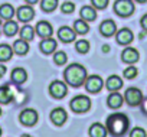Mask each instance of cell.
Here are the masks:
<instances>
[{"instance_id":"6da1fadb","label":"cell","mask_w":147,"mask_h":137,"mask_svg":"<svg viewBox=\"0 0 147 137\" xmlns=\"http://www.w3.org/2000/svg\"><path fill=\"white\" fill-rule=\"evenodd\" d=\"M63 77H65V81L72 85V87H80L87 80V71L85 68L80 63H72L69 65L65 72H63Z\"/></svg>"},{"instance_id":"7a4b0ae2","label":"cell","mask_w":147,"mask_h":137,"mask_svg":"<svg viewBox=\"0 0 147 137\" xmlns=\"http://www.w3.org/2000/svg\"><path fill=\"white\" fill-rule=\"evenodd\" d=\"M107 131H110L111 136L120 137L123 136L128 128V118L124 114H111L107 118Z\"/></svg>"},{"instance_id":"3957f363","label":"cell","mask_w":147,"mask_h":137,"mask_svg":"<svg viewBox=\"0 0 147 137\" xmlns=\"http://www.w3.org/2000/svg\"><path fill=\"white\" fill-rule=\"evenodd\" d=\"M91 108V100L87 95H77L71 101V110L75 113H85Z\"/></svg>"},{"instance_id":"277c9868","label":"cell","mask_w":147,"mask_h":137,"mask_svg":"<svg viewBox=\"0 0 147 137\" xmlns=\"http://www.w3.org/2000/svg\"><path fill=\"white\" fill-rule=\"evenodd\" d=\"M114 12L121 18L130 16L134 12V5L131 0H117L114 3Z\"/></svg>"},{"instance_id":"5b68a950","label":"cell","mask_w":147,"mask_h":137,"mask_svg":"<svg viewBox=\"0 0 147 137\" xmlns=\"http://www.w3.org/2000/svg\"><path fill=\"white\" fill-rule=\"evenodd\" d=\"M84 84H85L87 91H88V92H92V94L100 92L101 88H102V85H104L101 77H98V75H91V77H88Z\"/></svg>"},{"instance_id":"8992f818","label":"cell","mask_w":147,"mask_h":137,"mask_svg":"<svg viewBox=\"0 0 147 137\" xmlns=\"http://www.w3.org/2000/svg\"><path fill=\"white\" fill-rule=\"evenodd\" d=\"M49 92L53 98H63L68 92V87L62 81H53L49 85Z\"/></svg>"},{"instance_id":"52a82bcc","label":"cell","mask_w":147,"mask_h":137,"mask_svg":"<svg viewBox=\"0 0 147 137\" xmlns=\"http://www.w3.org/2000/svg\"><path fill=\"white\" fill-rule=\"evenodd\" d=\"M125 101L128 105H138L141 101H143V94L138 88H128L125 91V95H124Z\"/></svg>"},{"instance_id":"ba28073f","label":"cell","mask_w":147,"mask_h":137,"mask_svg":"<svg viewBox=\"0 0 147 137\" xmlns=\"http://www.w3.org/2000/svg\"><path fill=\"white\" fill-rule=\"evenodd\" d=\"M38 121V113L32 108H26L20 113V123L25 126H33Z\"/></svg>"},{"instance_id":"9c48e42d","label":"cell","mask_w":147,"mask_h":137,"mask_svg":"<svg viewBox=\"0 0 147 137\" xmlns=\"http://www.w3.org/2000/svg\"><path fill=\"white\" fill-rule=\"evenodd\" d=\"M18 15V19L23 23H28L29 20H32L35 18V10L30 7V6H20L16 12Z\"/></svg>"},{"instance_id":"30bf717a","label":"cell","mask_w":147,"mask_h":137,"mask_svg":"<svg viewBox=\"0 0 147 137\" xmlns=\"http://www.w3.org/2000/svg\"><path fill=\"white\" fill-rule=\"evenodd\" d=\"M66 118H68V114H66V111H65L63 108H61V107L52 110V113H51V120H52V123H53L55 126H62V124L66 121Z\"/></svg>"},{"instance_id":"8fae6325","label":"cell","mask_w":147,"mask_h":137,"mask_svg":"<svg viewBox=\"0 0 147 137\" xmlns=\"http://www.w3.org/2000/svg\"><path fill=\"white\" fill-rule=\"evenodd\" d=\"M58 36H59V39H61L62 42H65V43H69V42H72V40H75V32H74L71 28H68V26H62V28L58 30Z\"/></svg>"},{"instance_id":"7c38bea8","label":"cell","mask_w":147,"mask_h":137,"mask_svg":"<svg viewBox=\"0 0 147 137\" xmlns=\"http://www.w3.org/2000/svg\"><path fill=\"white\" fill-rule=\"evenodd\" d=\"M115 38H117V42H118L120 45H128V43L133 40V32H131L130 29L124 28V29H121V30L117 32Z\"/></svg>"},{"instance_id":"4fadbf2b","label":"cell","mask_w":147,"mask_h":137,"mask_svg":"<svg viewBox=\"0 0 147 137\" xmlns=\"http://www.w3.org/2000/svg\"><path fill=\"white\" fill-rule=\"evenodd\" d=\"M121 58H123V61L127 62V63H134V62L138 61L140 55H138V52H137L134 48H125V49L123 51V53H121Z\"/></svg>"},{"instance_id":"5bb4252c","label":"cell","mask_w":147,"mask_h":137,"mask_svg":"<svg viewBox=\"0 0 147 137\" xmlns=\"http://www.w3.org/2000/svg\"><path fill=\"white\" fill-rule=\"evenodd\" d=\"M36 33L39 36H42L43 39L45 38H51V35H52V26H51V23H48L45 20H40L36 25Z\"/></svg>"},{"instance_id":"9a60e30c","label":"cell","mask_w":147,"mask_h":137,"mask_svg":"<svg viewBox=\"0 0 147 137\" xmlns=\"http://www.w3.org/2000/svg\"><path fill=\"white\" fill-rule=\"evenodd\" d=\"M115 23L113 22V20H104L102 23H101V26H100V32L104 35V36H107V38H110V36H113L114 33H115Z\"/></svg>"},{"instance_id":"2e32d148","label":"cell","mask_w":147,"mask_h":137,"mask_svg":"<svg viewBox=\"0 0 147 137\" xmlns=\"http://www.w3.org/2000/svg\"><path fill=\"white\" fill-rule=\"evenodd\" d=\"M123 101H124V98H123L121 94H118L117 91H114L113 94H110L108 98H107V104H108V107H111V108H120V107L123 105Z\"/></svg>"},{"instance_id":"e0dca14e","label":"cell","mask_w":147,"mask_h":137,"mask_svg":"<svg viewBox=\"0 0 147 137\" xmlns=\"http://www.w3.org/2000/svg\"><path fill=\"white\" fill-rule=\"evenodd\" d=\"M90 136L91 137H105L107 136V127H104L101 123H94L90 127Z\"/></svg>"},{"instance_id":"ac0fdd59","label":"cell","mask_w":147,"mask_h":137,"mask_svg":"<svg viewBox=\"0 0 147 137\" xmlns=\"http://www.w3.org/2000/svg\"><path fill=\"white\" fill-rule=\"evenodd\" d=\"M56 49V40L52 39V38H45L42 42H40V51L43 53H52L53 51Z\"/></svg>"},{"instance_id":"d6986e66","label":"cell","mask_w":147,"mask_h":137,"mask_svg":"<svg viewBox=\"0 0 147 137\" xmlns=\"http://www.w3.org/2000/svg\"><path fill=\"white\" fill-rule=\"evenodd\" d=\"M12 81L16 82V84H23L28 78V74L26 71L23 70V68H15V70L12 71Z\"/></svg>"},{"instance_id":"ffe728a7","label":"cell","mask_w":147,"mask_h":137,"mask_svg":"<svg viewBox=\"0 0 147 137\" xmlns=\"http://www.w3.org/2000/svg\"><path fill=\"white\" fill-rule=\"evenodd\" d=\"M105 87L110 90V91H118L121 87H123V81H121V78L120 77H117V75H111L108 80H107V82H105Z\"/></svg>"},{"instance_id":"44dd1931","label":"cell","mask_w":147,"mask_h":137,"mask_svg":"<svg viewBox=\"0 0 147 137\" xmlns=\"http://www.w3.org/2000/svg\"><path fill=\"white\" fill-rule=\"evenodd\" d=\"M13 98V92L9 85L0 87V104H9Z\"/></svg>"},{"instance_id":"7402d4cb","label":"cell","mask_w":147,"mask_h":137,"mask_svg":"<svg viewBox=\"0 0 147 137\" xmlns=\"http://www.w3.org/2000/svg\"><path fill=\"white\" fill-rule=\"evenodd\" d=\"M15 15H16V13H15V7H13L12 5L5 3V5L0 6V18H3V19H6V20H10Z\"/></svg>"},{"instance_id":"603a6c76","label":"cell","mask_w":147,"mask_h":137,"mask_svg":"<svg viewBox=\"0 0 147 137\" xmlns=\"http://www.w3.org/2000/svg\"><path fill=\"white\" fill-rule=\"evenodd\" d=\"M13 52H16L18 55H25V53H28V51H29V45H28V42L26 40H23V39H19V40H16L15 43H13Z\"/></svg>"},{"instance_id":"cb8c5ba5","label":"cell","mask_w":147,"mask_h":137,"mask_svg":"<svg viewBox=\"0 0 147 137\" xmlns=\"http://www.w3.org/2000/svg\"><path fill=\"white\" fill-rule=\"evenodd\" d=\"M81 18H82L84 20H87V22L95 20L97 12H95V9H92L91 6H84V7L81 9Z\"/></svg>"},{"instance_id":"d4e9b609","label":"cell","mask_w":147,"mask_h":137,"mask_svg":"<svg viewBox=\"0 0 147 137\" xmlns=\"http://www.w3.org/2000/svg\"><path fill=\"white\" fill-rule=\"evenodd\" d=\"M12 55H13V49H12V46H9V45H6V43L0 45V62H6V61H9V59L12 58Z\"/></svg>"},{"instance_id":"484cf974","label":"cell","mask_w":147,"mask_h":137,"mask_svg":"<svg viewBox=\"0 0 147 137\" xmlns=\"http://www.w3.org/2000/svg\"><path fill=\"white\" fill-rule=\"evenodd\" d=\"M3 30H5V33H6L7 36H15V35L18 33V30H19V26H18L16 22L7 20V22L3 25Z\"/></svg>"},{"instance_id":"4316f807","label":"cell","mask_w":147,"mask_h":137,"mask_svg":"<svg viewBox=\"0 0 147 137\" xmlns=\"http://www.w3.org/2000/svg\"><path fill=\"white\" fill-rule=\"evenodd\" d=\"M74 29H75V32L78 35H85V33H88L90 26H88V23L84 19H80V20H75V23H74Z\"/></svg>"},{"instance_id":"83f0119b","label":"cell","mask_w":147,"mask_h":137,"mask_svg":"<svg viewBox=\"0 0 147 137\" xmlns=\"http://www.w3.org/2000/svg\"><path fill=\"white\" fill-rule=\"evenodd\" d=\"M33 36H35V30H33V28H32L30 25H25V26L22 28V30H20V39L29 42V40L33 39Z\"/></svg>"},{"instance_id":"f1b7e54d","label":"cell","mask_w":147,"mask_h":137,"mask_svg":"<svg viewBox=\"0 0 147 137\" xmlns=\"http://www.w3.org/2000/svg\"><path fill=\"white\" fill-rule=\"evenodd\" d=\"M40 6H42V10L43 12H53L56 7H58V0H42V3H40Z\"/></svg>"},{"instance_id":"f546056e","label":"cell","mask_w":147,"mask_h":137,"mask_svg":"<svg viewBox=\"0 0 147 137\" xmlns=\"http://www.w3.org/2000/svg\"><path fill=\"white\" fill-rule=\"evenodd\" d=\"M75 48H77V51H78L80 53H87V52L90 51V42L81 39V40H78V42L75 43Z\"/></svg>"},{"instance_id":"4dcf8cb0","label":"cell","mask_w":147,"mask_h":137,"mask_svg":"<svg viewBox=\"0 0 147 137\" xmlns=\"http://www.w3.org/2000/svg\"><path fill=\"white\" fill-rule=\"evenodd\" d=\"M66 53L65 52H62V51H59V52H56L55 55H53V61H55V63H58V65H63V63H66Z\"/></svg>"},{"instance_id":"1f68e13d","label":"cell","mask_w":147,"mask_h":137,"mask_svg":"<svg viewBox=\"0 0 147 137\" xmlns=\"http://www.w3.org/2000/svg\"><path fill=\"white\" fill-rule=\"evenodd\" d=\"M61 10H62V13L71 15L74 10H75V5H74L72 2H65V3L61 6Z\"/></svg>"},{"instance_id":"d6a6232c","label":"cell","mask_w":147,"mask_h":137,"mask_svg":"<svg viewBox=\"0 0 147 137\" xmlns=\"http://www.w3.org/2000/svg\"><path fill=\"white\" fill-rule=\"evenodd\" d=\"M136 75H137V70H136L134 66H128L127 70L124 71V77H125L127 80H133Z\"/></svg>"},{"instance_id":"836d02e7","label":"cell","mask_w":147,"mask_h":137,"mask_svg":"<svg viewBox=\"0 0 147 137\" xmlns=\"http://www.w3.org/2000/svg\"><path fill=\"white\" fill-rule=\"evenodd\" d=\"M130 137H146V131H144L141 127H136V128L131 130Z\"/></svg>"},{"instance_id":"e575fe53","label":"cell","mask_w":147,"mask_h":137,"mask_svg":"<svg viewBox=\"0 0 147 137\" xmlns=\"http://www.w3.org/2000/svg\"><path fill=\"white\" fill-rule=\"evenodd\" d=\"M91 2H92L94 7H97V9H105L108 5V0H91Z\"/></svg>"},{"instance_id":"d590c367","label":"cell","mask_w":147,"mask_h":137,"mask_svg":"<svg viewBox=\"0 0 147 137\" xmlns=\"http://www.w3.org/2000/svg\"><path fill=\"white\" fill-rule=\"evenodd\" d=\"M140 23H141V28H143V29H144V30L147 32V13H146V15H144V16L141 18Z\"/></svg>"},{"instance_id":"8d00e7d4","label":"cell","mask_w":147,"mask_h":137,"mask_svg":"<svg viewBox=\"0 0 147 137\" xmlns=\"http://www.w3.org/2000/svg\"><path fill=\"white\" fill-rule=\"evenodd\" d=\"M5 72H6V66L5 65H0V78L5 75Z\"/></svg>"},{"instance_id":"74e56055","label":"cell","mask_w":147,"mask_h":137,"mask_svg":"<svg viewBox=\"0 0 147 137\" xmlns=\"http://www.w3.org/2000/svg\"><path fill=\"white\" fill-rule=\"evenodd\" d=\"M143 103V105H141V108H143V111L147 114V100H144V101H141Z\"/></svg>"},{"instance_id":"f35d334b","label":"cell","mask_w":147,"mask_h":137,"mask_svg":"<svg viewBox=\"0 0 147 137\" xmlns=\"http://www.w3.org/2000/svg\"><path fill=\"white\" fill-rule=\"evenodd\" d=\"M25 2H28L29 5H35V3H38V0H25Z\"/></svg>"},{"instance_id":"ab89813d","label":"cell","mask_w":147,"mask_h":137,"mask_svg":"<svg viewBox=\"0 0 147 137\" xmlns=\"http://www.w3.org/2000/svg\"><path fill=\"white\" fill-rule=\"evenodd\" d=\"M22 137H32L30 134H22Z\"/></svg>"},{"instance_id":"60d3db41","label":"cell","mask_w":147,"mask_h":137,"mask_svg":"<svg viewBox=\"0 0 147 137\" xmlns=\"http://www.w3.org/2000/svg\"><path fill=\"white\" fill-rule=\"evenodd\" d=\"M136 2H140V3H144V2H147V0H136Z\"/></svg>"},{"instance_id":"b9f144b4","label":"cell","mask_w":147,"mask_h":137,"mask_svg":"<svg viewBox=\"0 0 147 137\" xmlns=\"http://www.w3.org/2000/svg\"><path fill=\"white\" fill-rule=\"evenodd\" d=\"M0 115H2V108H0Z\"/></svg>"},{"instance_id":"7bdbcfd3","label":"cell","mask_w":147,"mask_h":137,"mask_svg":"<svg viewBox=\"0 0 147 137\" xmlns=\"http://www.w3.org/2000/svg\"><path fill=\"white\" fill-rule=\"evenodd\" d=\"M0 136H2V128H0Z\"/></svg>"},{"instance_id":"ee69618b","label":"cell","mask_w":147,"mask_h":137,"mask_svg":"<svg viewBox=\"0 0 147 137\" xmlns=\"http://www.w3.org/2000/svg\"><path fill=\"white\" fill-rule=\"evenodd\" d=\"M0 25H2V23H0ZM0 30H2V26H0Z\"/></svg>"}]
</instances>
